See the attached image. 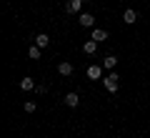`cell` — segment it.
Here are the masks:
<instances>
[{"label": "cell", "mask_w": 150, "mask_h": 138, "mask_svg": "<svg viewBox=\"0 0 150 138\" xmlns=\"http://www.w3.org/2000/svg\"><path fill=\"white\" fill-rule=\"evenodd\" d=\"M103 85H105V90H110V93H115V90L120 88V78H118V73H110L105 80H103Z\"/></svg>", "instance_id": "cell-1"}, {"label": "cell", "mask_w": 150, "mask_h": 138, "mask_svg": "<svg viewBox=\"0 0 150 138\" xmlns=\"http://www.w3.org/2000/svg\"><path fill=\"white\" fill-rule=\"evenodd\" d=\"M80 8H83V0H65V13H70V15L80 13Z\"/></svg>", "instance_id": "cell-2"}, {"label": "cell", "mask_w": 150, "mask_h": 138, "mask_svg": "<svg viewBox=\"0 0 150 138\" xmlns=\"http://www.w3.org/2000/svg\"><path fill=\"white\" fill-rule=\"evenodd\" d=\"M78 23H80L83 28H93V25H95V18H93L90 13H80V18H78Z\"/></svg>", "instance_id": "cell-3"}, {"label": "cell", "mask_w": 150, "mask_h": 138, "mask_svg": "<svg viewBox=\"0 0 150 138\" xmlns=\"http://www.w3.org/2000/svg\"><path fill=\"white\" fill-rule=\"evenodd\" d=\"M85 73H88V78H90V80H98L103 75V65H88Z\"/></svg>", "instance_id": "cell-4"}, {"label": "cell", "mask_w": 150, "mask_h": 138, "mask_svg": "<svg viewBox=\"0 0 150 138\" xmlns=\"http://www.w3.org/2000/svg\"><path fill=\"white\" fill-rule=\"evenodd\" d=\"M138 18H140V15H138V10H133V8H128V10L123 13V23H128V25H133Z\"/></svg>", "instance_id": "cell-5"}, {"label": "cell", "mask_w": 150, "mask_h": 138, "mask_svg": "<svg viewBox=\"0 0 150 138\" xmlns=\"http://www.w3.org/2000/svg\"><path fill=\"white\" fill-rule=\"evenodd\" d=\"M98 45H100V43H98V40H93V38H90V40H85V43H83V53L93 55V53L98 50Z\"/></svg>", "instance_id": "cell-6"}, {"label": "cell", "mask_w": 150, "mask_h": 138, "mask_svg": "<svg viewBox=\"0 0 150 138\" xmlns=\"http://www.w3.org/2000/svg\"><path fill=\"white\" fill-rule=\"evenodd\" d=\"M65 106H68V108H78V106H80L78 93H68V96H65Z\"/></svg>", "instance_id": "cell-7"}, {"label": "cell", "mask_w": 150, "mask_h": 138, "mask_svg": "<svg viewBox=\"0 0 150 138\" xmlns=\"http://www.w3.org/2000/svg\"><path fill=\"white\" fill-rule=\"evenodd\" d=\"M58 73H60V75H65V78H68V75H73V63L63 60V63L58 65Z\"/></svg>", "instance_id": "cell-8"}, {"label": "cell", "mask_w": 150, "mask_h": 138, "mask_svg": "<svg viewBox=\"0 0 150 138\" xmlns=\"http://www.w3.org/2000/svg\"><path fill=\"white\" fill-rule=\"evenodd\" d=\"M35 45H38V48H48V45H50V38L45 35V33H38V35H35Z\"/></svg>", "instance_id": "cell-9"}, {"label": "cell", "mask_w": 150, "mask_h": 138, "mask_svg": "<svg viewBox=\"0 0 150 138\" xmlns=\"http://www.w3.org/2000/svg\"><path fill=\"white\" fill-rule=\"evenodd\" d=\"M93 40H98V43L108 40V30H103V28H93Z\"/></svg>", "instance_id": "cell-10"}, {"label": "cell", "mask_w": 150, "mask_h": 138, "mask_svg": "<svg viewBox=\"0 0 150 138\" xmlns=\"http://www.w3.org/2000/svg\"><path fill=\"white\" fill-rule=\"evenodd\" d=\"M20 88L23 90H33V88H38V85H35V80H33L30 75H25V78L20 80Z\"/></svg>", "instance_id": "cell-11"}, {"label": "cell", "mask_w": 150, "mask_h": 138, "mask_svg": "<svg viewBox=\"0 0 150 138\" xmlns=\"http://www.w3.org/2000/svg\"><path fill=\"white\" fill-rule=\"evenodd\" d=\"M115 63H118V58H115V55H108V58L103 60V68H108V70H112V68H115Z\"/></svg>", "instance_id": "cell-12"}, {"label": "cell", "mask_w": 150, "mask_h": 138, "mask_svg": "<svg viewBox=\"0 0 150 138\" xmlns=\"http://www.w3.org/2000/svg\"><path fill=\"white\" fill-rule=\"evenodd\" d=\"M28 55H30L33 60H38V58H40V48H38V45H30V50H28Z\"/></svg>", "instance_id": "cell-13"}, {"label": "cell", "mask_w": 150, "mask_h": 138, "mask_svg": "<svg viewBox=\"0 0 150 138\" xmlns=\"http://www.w3.org/2000/svg\"><path fill=\"white\" fill-rule=\"evenodd\" d=\"M35 101H25V113H35Z\"/></svg>", "instance_id": "cell-14"}, {"label": "cell", "mask_w": 150, "mask_h": 138, "mask_svg": "<svg viewBox=\"0 0 150 138\" xmlns=\"http://www.w3.org/2000/svg\"><path fill=\"white\" fill-rule=\"evenodd\" d=\"M35 90H38V93H40V96H45V93H48V85H38Z\"/></svg>", "instance_id": "cell-15"}]
</instances>
